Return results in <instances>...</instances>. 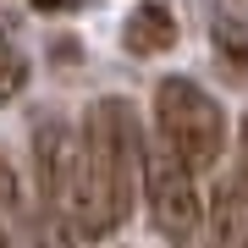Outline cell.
<instances>
[{
	"label": "cell",
	"mask_w": 248,
	"mask_h": 248,
	"mask_svg": "<svg viewBox=\"0 0 248 248\" xmlns=\"http://www.w3.org/2000/svg\"><path fill=\"white\" fill-rule=\"evenodd\" d=\"M210 33H215V45H221L226 61H237V66L248 72V22H243V17H215Z\"/></svg>",
	"instance_id": "6"
},
{
	"label": "cell",
	"mask_w": 248,
	"mask_h": 248,
	"mask_svg": "<svg viewBox=\"0 0 248 248\" xmlns=\"http://www.w3.org/2000/svg\"><path fill=\"white\" fill-rule=\"evenodd\" d=\"M39 11H72V6H83V0H33Z\"/></svg>",
	"instance_id": "10"
},
{
	"label": "cell",
	"mask_w": 248,
	"mask_h": 248,
	"mask_svg": "<svg viewBox=\"0 0 248 248\" xmlns=\"http://www.w3.org/2000/svg\"><path fill=\"white\" fill-rule=\"evenodd\" d=\"M143 193H149V215L166 237H187L204 221V204L193 193V171L182 166L166 143L143 149Z\"/></svg>",
	"instance_id": "3"
},
{
	"label": "cell",
	"mask_w": 248,
	"mask_h": 248,
	"mask_svg": "<svg viewBox=\"0 0 248 248\" xmlns=\"http://www.w3.org/2000/svg\"><path fill=\"white\" fill-rule=\"evenodd\" d=\"M155 122H160V143L187 171H210L226 155V116H221V105L187 78H166L155 89Z\"/></svg>",
	"instance_id": "2"
},
{
	"label": "cell",
	"mask_w": 248,
	"mask_h": 248,
	"mask_svg": "<svg viewBox=\"0 0 248 248\" xmlns=\"http://www.w3.org/2000/svg\"><path fill=\"white\" fill-rule=\"evenodd\" d=\"M17 210H22V193H17V171H11V160L0 155V221H11Z\"/></svg>",
	"instance_id": "8"
},
{
	"label": "cell",
	"mask_w": 248,
	"mask_h": 248,
	"mask_svg": "<svg viewBox=\"0 0 248 248\" xmlns=\"http://www.w3.org/2000/svg\"><path fill=\"white\" fill-rule=\"evenodd\" d=\"M72 171H78V143L61 122H39L33 127V177H39V204L50 221L66 226L72 210ZM72 232V226H66Z\"/></svg>",
	"instance_id": "4"
},
{
	"label": "cell",
	"mask_w": 248,
	"mask_h": 248,
	"mask_svg": "<svg viewBox=\"0 0 248 248\" xmlns=\"http://www.w3.org/2000/svg\"><path fill=\"white\" fill-rule=\"evenodd\" d=\"M143 177V138L127 99H94L78 138V171H72V210L66 226L83 237H105L133 215V193Z\"/></svg>",
	"instance_id": "1"
},
{
	"label": "cell",
	"mask_w": 248,
	"mask_h": 248,
	"mask_svg": "<svg viewBox=\"0 0 248 248\" xmlns=\"http://www.w3.org/2000/svg\"><path fill=\"white\" fill-rule=\"evenodd\" d=\"M122 45L133 55H166L171 45H177V22H171L166 6H138L133 17H127L122 28Z\"/></svg>",
	"instance_id": "5"
},
{
	"label": "cell",
	"mask_w": 248,
	"mask_h": 248,
	"mask_svg": "<svg viewBox=\"0 0 248 248\" xmlns=\"http://www.w3.org/2000/svg\"><path fill=\"white\" fill-rule=\"evenodd\" d=\"M0 248H6V232H0Z\"/></svg>",
	"instance_id": "11"
},
{
	"label": "cell",
	"mask_w": 248,
	"mask_h": 248,
	"mask_svg": "<svg viewBox=\"0 0 248 248\" xmlns=\"http://www.w3.org/2000/svg\"><path fill=\"white\" fill-rule=\"evenodd\" d=\"M22 83H28V61H22V50H11L6 39H0V99H17Z\"/></svg>",
	"instance_id": "7"
},
{
	"label": "cell",
	"mask_w": 248,
	"mask_h": 248,
	"mask_svg": "<svg viewBox=\"0 0 248 248\" xmlns=\"http://www.w3.org/2000/svg\"><path fill=\"white\" fill-rule=\"evenodd\" d=\"M28 248H72V237H66V226H61V221L39 215V221H33V237H28Z\"/></svg>",
	"instance_id": "9"
}]
</instances>
